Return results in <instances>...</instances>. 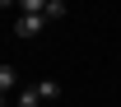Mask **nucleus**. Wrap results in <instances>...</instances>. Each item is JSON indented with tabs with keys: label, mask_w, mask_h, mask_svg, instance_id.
<instances>
[{
	"label": "nucleus",
	"mask_w": 121,
	"mask_h": 107,
	"mask_svg": "<svg viewBox=\"0 0 121 107\" xmlns=\"http://www.w3.org/2000/svg\"><path fill=\"white\" fill-rule=\"evenodd\" d=\"M42 28H47V14H14V23H9V33H14V37H23V42H28V37H37Z\"/></svg>",
	"instance_id": "1"
},
{
	"label": "nucleus",
	"mask_w": 121,
	"mask_h": 107,
	"mask_svg": "<svg viewBox=\"0 0 121 107\" xmlns=\"http://www.w3.org/2000/svg\"><path fill=\"white\" fill-rule=\"evenodd\" d=\"M47 98H42V89L37 84H28V89H19V98H14V107H42Z\"/></svg>",
	"instance_id": "2"
},
{
	"label": "nucleus",
	"mask_w": 121,
	"mask_h": 107,
	"mask_svg": "<svg viewBox=\"0 0 121 107\" xmlns=\"http://www.w3.org/2000/svg\"><path fill=\"white\" fill-rule=\"evenodd\" d=\"M19 84V70L14 65H0V89H5V103H9V89Z\"/></svg>",
	"instance_id": "3"
},
{
	"label": "nucleus",
	"mask_w": 121,
	"mask_h": 107,
	"mask_svg": "<svg viewBox=\"0 0 121 107\" xmlns=\"http://www.w3.org/2000/svg\"><path fill=\"white\" fill-rule=\"evenodd\" d=\"M51 0H19V14H47Z\"/></svg>",
	"instance_id": "4"
},
{
	"label": "nucleus",
	"mask_w": 121,
	"mask_h": 107,
	"mask_svg": "<svg viewBox=\"0 0 121 107\" xmlns=\"http://www.w3.org/2000/svg\"><path fill=\"white\" fill-rule=\"evenodd\" d=\"M70 14V5H65V0H51V5H47V19H65Z\"/></svg>",
	"instance_id": "5"
},
{
	"label": "nucleus",
	"mask_w": 121,
	"mask_h": 107,
	"mask_svg": "<svg viewBox=\"0 0 121 107\" xmlns=\"http://www.w3.org/2000/svg\"><path fill=\"white\" fill-rule=\"evenodd\" d=\"M37 89H42V98H47V103H51V98H60V84H56V79H42Z\"/></svg>",
	"instance_id": "6"
}]
</instances>
